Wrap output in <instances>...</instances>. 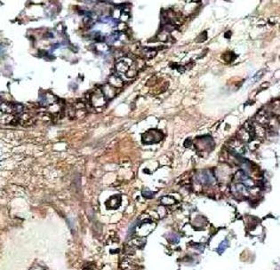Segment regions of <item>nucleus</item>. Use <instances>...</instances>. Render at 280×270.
I'll return each instance as SVG.
<instances>
[{"label":"nucleus","instance_id":"nucleus-8","mask_svg":"<svg viewBox=\"0 0 280 270\" xmlns=\"http://www.w3.org/2000/svg\"><path fill=\"white\" fill-rule=\"evenodd\" d=\"M142 195H143V197H146V198H150V197H153V194L151 191H150V190H144L143 192H142Z\"/></svg>","mask_w":280,"mask_h":270},{"label":"nucleus","instance_id":"nucleus-2","mask_svg":"<svg viewBox=\"0 0 280 270\" xmlns=\"http://www.w3.org/2000/svg\"><path fill=\"white\" fill-rule=\"evenodd\" d=\"M197 180H198V181H199L200 183L204 185L212 184V183L214 182V175H213L211 172H207V171L201 172L200 173H198Z\"/></svg>","mask_w":280,"mask_h":270},{"label":"nucleus","instance_id":"nucleus-6","mask_svg":"<svg viewBox=\"0 0 280 270\" xmlns=\"http://www.w3.org/2000/svg\"><path fill=\"white\" fill-rule=\"evenodd\" d=\"M161 203L164 205H171L175 203V200L171 197H163L161 198Z\"/></svg>","mask_w":280,"mask_h":270},{"label":"nucleus","instance_id":"nucleus-3","mask_svg":"<svg viewBox=\"0 0 280 270\" xmlns=\"http://www.w3.org/2000/svg\"><path fill=\"white\" fill-rule=\"evenodd\" d=\"M91 100L94 107H102L105 104V98L102 93H95Z\"/></svg>","mask_w":280,"mask_h":270},{"label":"nucleus","instance_id":"nucleus-9","mask_svg":"<svg viewBox=\"0 0 280 270\" xmlns=\"http://www.w3.org/2000/svg\"><path fill=\"white\" fill-rule=\"evenodd\" d=\"M226 246H227V243H226V241H224V242H222V243L221 244V245H220V247H219V249H221V251H223L225 250Z\"/></svg>","mask_w":280,"mask_h":270},{"label":"nucleus","instance_id":"nucleus-4","mask_svg":"<svg viewBox=\"0 0 280 270\" xmlns=\"http://www.w3.org/2000/svg\"><path fill=\"white\" fill-rule=\"evenodd\" d=\"M110 85L113 87H121L123 86V80L117 76H111L110 77Z\"/></svg>","mask_w":280,"mask_h":270},{"label":"nucleus","instance_id":"nucleus-5","mask_svg":"<svg viewBox=\"0 0 280 270\" xmlns=\"http://www.w3.org/2000/svg\"><path fill=\"white\" fill-rule=\"evenodd\" d=\"M129 66H130V64H128L127 62H126L124 60H122V61H120L119 62H117L116 68V69H117L118 72H120V73H126L128 69H129Z\"/></svg>","mask_w":280,"mask_h":270},{"label":"nucleus","instance_id":"nucleus-1","mask_svg":"<svg viewBox=\"0 0 280 270\" xmlns=\"http://www.w3.org/2000/svg\"><path fill=\"white\" fill-rule=\"evenodd\" d=\"M162 139H163V133L160 131L156 130V129L150 130L142 135V140L144 141V143H147V144L157 143L160 141Z\"/></svg>","mask_w":280,"mask_h":270},{"label":"nucleus","instance_id":"nucleus-7","mask_svg":"<svg viewBox=\"0 0 280 270\" xmlns=\"http://www.w3.org/2000/svg\"><path fill=\"white\" fill-rule=\"evenodd\" d=\"M168 239H169V241H170L171 243L177 244V243L179 242V240H180V237H179L177 235H175V234H172Z\"/></svg>","mask_w":280,"mask_h":270}]
</instances>
